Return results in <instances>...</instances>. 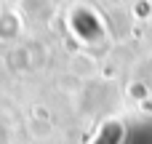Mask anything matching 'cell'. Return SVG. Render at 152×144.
Returning a JSON list of instances; mask_svg holds the SVG:
<instances>
[{"label": "cell", "instance_id": "cell-1", "mask_svg": "<svg viewBox=\"0 0 152 144\" xmlns=\"http://www.w3.org/2000/svg\"><path fill=\"white\" fill-rule=\"evenodd\" d=\"M118 139H120V128L118 126H107L94 144H118Z\"/></svg>", "mask_w": 152, "mask_h": 144}]
</instances>
